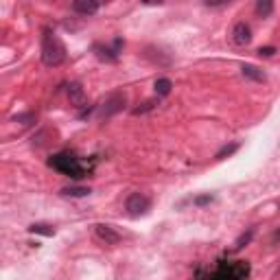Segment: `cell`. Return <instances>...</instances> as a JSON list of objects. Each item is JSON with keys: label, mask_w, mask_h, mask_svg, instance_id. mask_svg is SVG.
<instances>
[{"label": "cell", "mask_w": 280, "mask_h": 280, "mask_svg": "<svg viewBox=\"0 0 280 280\" xmlns=\"http://www.w3.org/2000/svg\"><path fill=\"white\" fill-rule=\"evenodd\" d=\"M66 59V48L55 33L46 31L42 37V61L46 66H59Z\"/></svg>", "instance_id": "6da1fadb"}, {"label": "cell", "mask_w": 280, "mask_h": 280, "mask_svg": "<svg viewBox=\"0 0 280 280\" xmlns=\"http://www.w3.org/2000/svg\"><path fill=\"white\" fill-rule=\"evenodd\" d=\"M171 88H173V83H171V79H166V77H160L156 81V94L158 96H166L171 92Z\"/></svg>", "instance_id": "9c48e42d"}, {"label": "cell", "mask_w": 280, "mask_h": 280, "mask_svg": "<svg viewBox=\"0 0 280 280\" xmlns=\"http://www.w3.org/2000/svg\"><path fill=\"white\" fill-rule=\"evenodd\" d=\"M68 99H70V103H74L77 107H81V105L86 103V92H83V88L79 86V83H70L68 86Z\"/></svg>", "instance_id": "52a82bcc"}, {"label": "cell", "mask_w": 280, "mask_h": 280, "mask_svg": "<svg viewBox=\"0 0 280 280\" xmlns=\"http://www.w3.org/2000/svg\"><path fill=\"white\" fill-rule=\"evenodd\" d=\"M122 107H125V94L116 92V94H112V96H107V99H105V103L101 105L99 116L101 118H107V116H112V114L121 112Z\"/></svg>", "instance_id": "3957f363"}, {"label": "cell", "mask_w": 280, "mask_h": 280, "mask_svg": "<svg viewBox=\"0 0 280 280\" xmlns=\"http://www.w3.org/2000/svg\"><path fill=\"white\" fill-rule=\"evenodd\" d=\"M252 236H254V228H249L247 234H241L239 236V241H236V249H241L245 243H249V239H252Z\"/></svg>", "instance_id": "9a60e30c"}, {"label": "cell", "mask_w": 280, "mask_h": 280, "mask_svg": "<svg viewBox=\"0 0 280 280\" xmlns=\"http://www.w3.org/2000/svg\"><path fill=\"white\" fill-rule=\"evenodd\" d=\"M61 195H66V197H86V195H90V188H86V186H68V188L61 191Z\"/></svg>", "instance_id": "30bf717a"}, {"label": "cell", "mask_w": 280, "mask_h": 280, "mask_svg": "<svg viewBox=\"0 0 280 280\" xmlns=\"http://www.w3.org/2000/svg\"><path fill=\"white\" fill-rule=\"evenodd\" d=\"M274 51H276V48L267 46V48H261V51H258V55H261V57H271V55H274Z\"/></svg>", "instance_id": "e0dca14e"}, {"label": "cell", "mask_w": 280, "mask_h": 280, "mask_svg": "<svg viewBox=\"0 0 280 280\" xmlns=\"http://www.w3.org/2000/svg\"><path fill=\"white\" fill-rule=\"evenodd\" d=\"M236 149H239V142H232V144H226V147L221 149V151L217 153V160H223V158L226 156H232V153L236 151Z\"/></svg>", "instance_id": "5bb4252c"}, {"label": "cell", "mask_w": 280, "mask_h": 280, "mask_svg": "<svg viewBox=\"0 0 280 280\" xmlns=\"http://www.w3.org/2000/svg\"><path fill=\"white\" fill-rule=\"evenodd\" d=\"M271 11H274V4H271L269 0H258V2H256V13L261 18L271 16Z\"/></svg>", "instance_id": "8fae6325"}, {"label": "cell", "mask_w": 280, "mask_h": 280, "mask_svg": "<svg viewBox=\"0 0 280 280\" xmlns=\"http://www.w3.org/2000/svg\"><path fill=\"white\" fill-rule=\"evenodd\" d=\"M232 39H234V44H239V46L249 44V39H252V31H249V26L245 24V22H236L234 29H232Z\"/></svg>", "instance_id": "277c9868"}, {"label": "cell", "mask_w": 280, "mask_h": 280, "mask_svg": "<svg viewBox=\"0 0 280 280\" xmlns=\"http://www.w3.org/2000/svg\"><path fill=\"white\" fill-rule=\"evenodd\" d=\"M151 208V199H149L144 192H131L125 201V210L129 217H140V214H147Z\"/></svg>", "instance_id": "7a4b0ae2"}, {"label": "cell", "mask_w": 280, "mask_h": 280, "mask_svg": "<svg viewBox=\"0 0 280 280\" xmlns=\"http://www.w3.org/2000/svg\"><path fill=\"white\" fill-rule=\"evenodd\" d=\"M153 107V101H144L142 105H140V107H136L134 109V114H142V112H149V109Z\"/></svg>", "instance_id": "2e32d148"}, {"label": "cell", "mask_w": 280, "mask_h": 280, "mask_svg": "<svg viewBox=\"0 0 280 280\" xmlns=\"http://www.w3.org/2000/svg\"><path fill=\"white\" fill-rule=\"evenodd\" d=\"M241 72H243V77L252 79V81H267L265 72H262L261 68H256L254 64H243L241 66Z\"/></svg>", "instance_id": "ba28073f"}, {"label": "cell", "mask_w": 280, "mask_h": 280, "mask_svg": "<svg viewBox=\"0 0 280 280\" xmlns=\"http://www.w3.org/2000/svg\"><path fill=\"white\" fill-rule=\"evenodd\" d=\"M29 232H37V234L51 236V234H55V228H52V226H46V223H33V226L29 228Z\"/></svg>", "instance_id": "7c38bea8"}, {"label": "cell", "mask_w": 280, "mask_h": 280, "mask_svg": "<svg viewBox=\"0 0 280 280\" xmlns=\"http://www.w3.org/2000/svg\"><path fill=\"white\" fill-rule=\"evenodd\" d=\"M208 201H212V195H204V197H197V199H195V204H197V206H204V204H208Z\"/></svg>", "instance_id": "ac0fdd59"}, {"label": "cell", "mask_w": 280, "mask_h": 280, "mask_svg": "<svg viewBox=\"0 0 280 280\" xmlns=\"http://www.w3.org/2000/svg\"><path fill=\"white\" fill-rule=\"evenodd\" d=\"M94 232H96V236L107 245H114V243L121 241V234H118L112 226H103V223H101V226H94Z\"/></svg>", "instance_id": "5b68a950"}, {"label": "cell", "mask_w": 280, "mask_h": 280, "mask_svg": "<svg viewBox=\"0 0 280 280\" xmlns=\"http://www.w3.org/2000/svg\"><path fill=\"white\" fill-rule=\"evenodd\" d=\"M96 57L103 61H116V52L109 51V48H103V46H96Z\"/></svg>", "instance_id": "4fadbf2b"}, {"label": "cell", "mask_w": 280, "mask_h": 280, "mask_svg": "<svg viewBox=\"0 0 280 280\" xmlns=\"http://www.w3.org/2000/svg\"><path fill=\"white\" fill-rule=\"evenodd\" d=\"M72 9L77 13H81V16H94L99 11V2H94V0H77L72 4Z\"/></svg>", "instance_id": "8992f818"}]
</instances>
